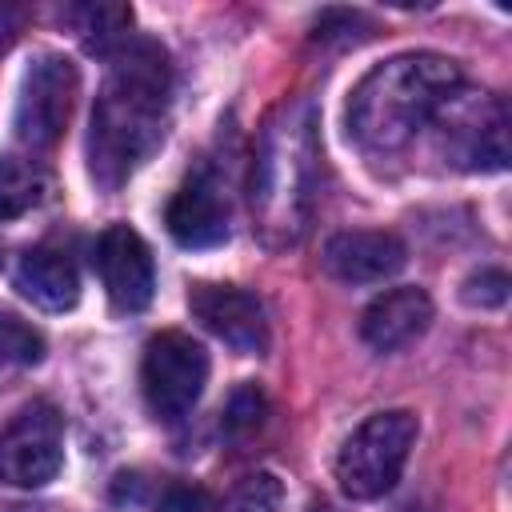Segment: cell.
I'll use <instances>...</instances> for the list:
<instances>
[{
    "mask_svg": "<svg viewBox=\"0 0 512 512\" xmlns=\"http://www.w3.org/2000/svg\"><path fill=\"white\" fill-rule=\"evenodd\" d=\"M72 20H76V32H80L88 52L112 56L128 40L132 8H124V4H80V8H72Z\"/></svg>",
    "mask_w": 512,
    "mask_h": 512,
    "instance_id": "obj_16",
    "label": "cell"
},
{
    "mask_svg": "<svg viewBox=\"0 0 512 512\" xmlns=\"http://www.w3.org/2000/svg\"><path fill=\"white\" fill-rule=\"evenodd\" d=\"M228 220H232L228 184L212 168H196L176 188V196L168 200V212H164V224H168L172 240L184 244V248L224 244L228 240Z\"/></svg>",
    "mask_w": 512,
    "mask_h": 512,
    "instance_id": "obj_11",
    "label": "cell"
},
{
    "mask_svg": "<svg viewBox=\"0 0 512 512\" xmlns=\"http://www.w3.org/2000/svg\"><path fill=\"white\" fill-rule=\"evenodd\" d=\"M316 176H320L316 112L308 100H292L276 108V116L264 124L248 180L252 220L264 244L284 248L304 236L316 200Z\"/></svg>",
    "mask_w": 512,
    "mask_h": 512,
    "instance_id": "obj_3",
    "label": "cell"
},
{
    "mask_svg": "<svg viewBox=\"0 0 512 512\" xmlns=\"http://www.w3.org/2000/svg\"><path fill=\"white\" fill-rule=\"evenodd\" d=\"M428 324H432V300H428V292L416 288V284H400V288L380 292L364 308L360 336L376 352H396V348L412 344L416 336H424Z\"/></svg>",
    "mask_w": 512,
    "mask_h": 512,
    "instance_id": "obj_13",
    "label": "cell"
},
{
    "mask_svg": "<svg viewBox=\"0 0 512 512\" xmlns=\"http://www.w3.org/2000/svg\"><path fill=\"white\" fill-rule=\"evenodd\" d=\"M64 464V420L52 404H28L0 432V480L12 488H40Z\"/></svg>",
    "mask_w": 512,
    "mask_h": 512,
    "instance_id": "obj_8",
    "label": "cell"
},
{
    "mask_svg": "<svg viewBox=\"0 0 512 512\" xmlns=\"http://www.w3.org/2000/svg\"><path fill=\"white\" fill-rule=\"evenodd\" d=\"M48 192V176L28 156H0V220L32 212Z\"/></svg>",
    "mask_w": 512,
    "mask_h": 512,
    "instance_id": "obj_15",
    "label": "cell"
},
{
    "mask_svg": "<svg viewBox=\"0 0 512 512\" xmlns=\"http://www.w3.org/2000/svg\"><path fill=\"white\" fill-rule=\"evenodd\" d=\"M172 100L168 52L156 40H124L108 56L92 128H88V172L104 192L124 188L136 168L164 144Z\"/></svg>",
    "mask_w": 512,
    "mask_h": 512,
    "instance_id": "obj_1",
    "label": "cell"
},
{
    "mask_svg": "<svg viewBox=\"0 0 512 512\" xmlns=\"http://www.w3.org/2000/svg\"><path fill=\"white\" fill-rule=\"evenodd\" d=\"M20 512H28V508H20Z\"/></svg>",
    "mask_w": 512,
    "mask_h": 512,
    "instance_id": "obj_23",
    "label": "cell"
},
{
    "mask_svg": "<svg viewBox=\"0 0 512 512\" xmlns=\"http://www.w3.org/2000/svg\"><path fill=\"white\" fill-rule=\"evenodd\" d=\"M156 512H208V496H204L200 488H188V484H172V488L160 496Z\"/></svg>",
    "mask_w": 512,
    "mask_h": 512,
    "instance_id": "obj_21",
    "label": "cell"
},
{
    "mask_svg": "<svg viewBox=\"0 0 512 512\" xmlns=\"http://www.w3.org/2000/svg\"><path fill=\"white\" fill-rule=\"evenodd\" d=\"M464 84L452 56L400 52L376 64L348 96V136L364 152H396L436 120L444 100Z\"/></svg>",
    "mask_w": 512,
    "mask_h": 512,
    "instance_id": "obj_2",
    "label": "cell"
},
{
    "mask_svg": "<svg viewBox=\"0 0 512 512\" xmlns=\"http://www.w3.org/2000/svg\"><path fill=\"white\" fill-rule=\"evenodd\" d=\"M280 500H284V484L272 472H252L232 488L228 512H280Z\"/></svg>",
    "mask_w": 512,
    "mask_h": 512,
    "instance_id": "obj_18",
    "label": "cell"
},
{
    "mask_svg": "<svg viewBox=\"0 0 512 512\" xmlns=\"http://www.w3.org/2000/svg\"><path fill=\"white\" fill-rule=\"evenodd\" d=\"M188 308L192 316L216 336L224 340L232 352L240 356H260L268 348V320H264V304L236 288V284H212L200 280L188 292Z\"/></svg>",
    "mask_w": 512,
    "mask_h": 512,
    "instance_id": "obj_10",
    "label": "cell"
},
{
    "mask_svg": "<svg viewBox=\"0 0 512 512\" xmlns=\"http://www.w3.org/2000/svg\"><path fill=\"white\" fill-rule=\"evenodd\" d=\"M76 92H80L76 64L60 52H40L20 76L16 112H12L16 140L28 148H52L68 128Z\"/></svg>",
    "mask_w": 512,
    "mask_h": 512,
    "instance_id": "obj_6",
    "label": "cell"
},
{
    "mask_svg": "<svg viewBox=\"0 0 512 512\" xmlns=\"http://www.w3.org/2000/svg\"><path fill=\"white\" fill-rule=\"evenodd\" d=\"M12 284L20 288L24 300H32L44 312H68L80 300V272L72 264L68 252L60 248H28L16 268H12Z\"/></svg>",
    "mask_w": 512,
    "mask_h": 512,
    "instance_id": "obj_14",
    "label": "cell"
},
{
    "mask_svg": "<svg viewBox=\"0 0 512 512\" xmlns=\"http://www.w3.org/2000/svg\"><path fill=\"white\" fill-rule=\"evenodd\" d=\"M260 416H264V396H260V388H256V384L236 388L232 400H228V416H224L228 432H252V428L260 424Z\"/></svg>",
    "mask_w": 512,
    "mask_h": 512,
    "instance_id": "obj_20",
    "label": "cell"
},
{
    "mask_svg": "<svg viewBox=\"0 0 512 512\" xmlns=\"http://www.w3.org/2000/svg\"><path fill=\"white\" fill-rule=\"evenodd\" d=\"M140 384L148 396V408L160 420H180L192 412L208 384V352L200 340L188 332H156L144 344V364H140Z\"/></svg>",
    "mask_w": 512,
    "mask_h": 512,
    "instance_id": "obj_7",
    "label": "cell"
},
{
    "mask_svg": "<svg viewBox=\"0 0 512 512\" xmlns=\"http://www.w3.org/2000/svg\"><path fill=\"white\" fill-rule=\"evenodd\" d=\"M508 296V276L500 268H480L476 276L464 280V300L476 308H500Z\"/></svg>",
    "mask_w": 512,
    "mask_h": 512,
    "instance_id": "obj_19",
    "label": "cell"
},
{
    "mask_svg": "<svg viewBox=\"0 0 512 512\" xmlns=\"http://www.w3.org/2000/svg\"><path fill=\"white\" fill-rule=\"evenodd\" d=\"M324 272L340 284H380L396 276L408 260L404 240L384 228H348L328 236L324 244Z\"/></svg>",
    "mask_w": 512,
    "mask_h": 512,
    "instance_id": "obj_12",
    "label": "cell"
},
{
    "mask_svg": "<svg viewBox=\"0 0 512 512\" xmlns=\"http://www.w3.org/2000/svg\"><path fill=\"white\" fill-rule=\"evenodd\" d=\"M416 412L408 408H388L368 416L336 452V484L348 500H380L384 492L396 488L408 452L416 444Z\"/></svg>",
    "mask_w": 512,
    "mask_h": 512,
    "instance_id": "obj_4",
    "label": "cell"
},
{
    "mask_svg": "<svg viewBox=\"0 0 512 512\" xmlns=\"http://www.w3.org/2000/svg\"><path fill=\"white\" fill-rule=\"evenodd\" d=\"M308 512H340V508H332V504H312Z\"/></svg>",
    "mask_w": 512,
    "mask_h": 512,
    "instance_id": "obj_22",
    "label": "cell"
},
{
    "mask_svg": "<svg viewBox=\"0 0 512 512\" xmlns=\"http://www.w3.org/2000/svg\"><path fill=\"white\" fill-rule=\"evenodd\" d=\"M92 264L100 272V284L120 312H140L152 304L156 292V264L144 244V236L128 224H112L100 232L92 248Z\"/></svg>",
    "mask_w": 512,
    "mask_h": 512,
    "instance_id": "obj_9",
    "label": "cell"
},
{
    "mask_svg": "<svg viewBox=\"0 0 512 512\" xmlns=\"http://www.w3.org/2000/svg\"><path fill=\"white\" fill-rule=\"evenodd\" d=\"M0 360L20 364V368L40 364L44 360V336L28 320H20L12 312H0Z\"/></svg>",
    "mask_w": 512,
    "mask_h": 512,
    "instance_id": "obj_17",
    "label": "cell"
},
{
    "mask_svg": "<svg viewBox=\"0 0 512 512\" xmlns=\"http://www.w3.org/2000/svg\"><path fill=\"white\" fill-rule=\"evenodd\" d=\"M440 156L464 172H500L508 164V112L492 92H468L464 84L436 112Z\"/></svg>",
    "mask_w": 512,
    "mask_h": 512,
    "instance_id": "obj_5",
    "label": "cell"
}]
</instances>
